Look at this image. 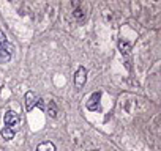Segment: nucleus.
Instances as JSON below:
<instances>
[{
    "label": "nucleus",
    "instance_id": "2",
    "mask_svg": "<svg viewBox=\"0 0 161 151\" xmlns=\"http://www.w3.org/2000/svg\"><path fill=\"white\" fill-rule=\"evenodd\" d=\"M3 120H5V126H7V128H10V129L16 128V126L19 124V121H21L19 113H18V112H14V110H8V112L5 113Z\"/></svg>",
    "mask_w": 161,
    "mask_h": 151
},
{
    "label": "nucleus",
    "instance_id": "1",
    "mask_svg": "<svg viewBox=\"0 0 161 151\" xmlns=\"http://www.w3.org/2000/svg\"><path fill=\"white\" fill-rule=\"evenodd\" d=\"M13 54V46L7 41L5 33L0 30V63H8L11 60Z\"/></svg>",
    "mask_w": 161,
    "mask_h": 151
},
{
    "label": "nucleus",
    "instance_id": "5",
    "mask_svg": "<svg viewBox=\"0 0 161 151\" xmlns=\"http://www.w3.org/2000/svg\"><path fill=\"white\" fill-rule=\"evenodd\" d=\"M24 101H25V109L30 112L36 104H38V101H40V98L33 93V91H27L25 93V96H24Z\"/></svg>",
    "mask_w": 161,
    "mask_h": 151
},
{
    "label": "nucleus",
    "instance_id": "9",
    "mask_svg": "<svg viewBox=\"0 0 161 151\" xmlns=\"http://www.w3.org/2000/svg\"><path fill=\"white\" fill-rule=\"evenodd\" d=\"M47 113H49V117H52V118H55V117H57V107H55V102H54V101H51V102H49Z\"/></svg>",
    "mask_w": 161,
    "mask_h": 151
},
{
    "label": "nucleus",
    "instance_id": "3",
    "mask_svg": "<svg viewBox=\"0 0 161 151\" xmlns=\"http://www.w3.org/2000/svg\"><path fill=\"white\" fill-rule=\"evenodd\" d=\"M86 82H87V71L84 66H79L76 74H74V85L77 88H82L86 85Z\"/></svg>",
    "mask_w": 161,
    "mask_h": 151
},
{
    "label": "nucleus",
    "instance_id": "6",
    "mask_svg": "<svg viewBox=\"0 0 161 151\" xmlns=\"http://www.w3.org/2000/svg\"><path fill=\"white\" fill-rule=\"evenodd\" d=\"M36 151H55V146H54V143H51V142H41V143L36 146Z\"/></svg>",
    "mask_w": 161,
    "mask_h": 151
},
{
    "label": "nucleus",
    "instance_id": "7",
    "mask_svg": "<svg viewBox=\"0 0 161 151\" xmlns=\"http://www.w3.org/2000/svg\"><path fill=\"white\" fill-rule=\"evenodd\" d=\"M0 134H2V137L5 138V140H11V138H14V129H10V128H3L2 131H0Z\"/></svg>",
    "mask_w": 161,
    "mask_h": 151
},
{
    "label": "nucleus",
    "instance_id": "8",
    "mask_svg": "<svg viewBox=\"0 0 161 151\" xmlns=\"http://www.w3.org/2000/svg\"><path fill=\"white\" fill-rule=\"evenodd\" d=\"M119 47H120V52L122 54H130V50H131V46L126 41H120L119 43Z\"/></svg>",
    "mask_w": 161,
    "mask_h": 151
},
{
    "label": "nucleus",
    "instance_id": "4",
    "mask_svg": "<svg viewBox=\"0 0 161 151\" xmlns=\"http://www.w3.org/2000/svg\"><path fill=\"white\" fill-rule=\"evenodd\" d=\"M100 99H101V93H100V91L92 93V96H90V98L87 99V102H86L87 109H89V110H92V112L100 110Z\"/></svg>",
    "mask_w": 161,
    "mask_h": 151
}]
</instances>
